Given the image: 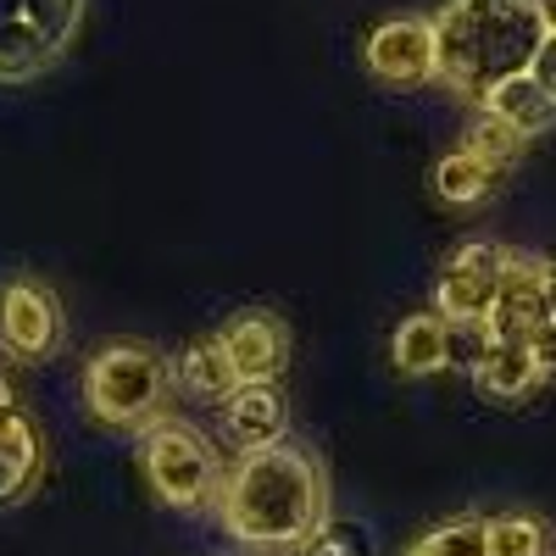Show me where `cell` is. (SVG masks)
Returning a JSON list of instances; mask_svg holds the SVG:
<instances>
[{"label": "cell", "mask_w": 556, "mask_h": 556, "mask_svg": "<svg viewBox=\"0 0 556 556\" xmlns=\"http://www.w3.org/2000/svg\"><path fill=\"white\" fill-rule=\"evenodd\" d=\"M440 45V89L484 106L506 78L529 73L545 23L534 0H445L429 17Z\"/></svg>", "instance_id": "obj_2"}, {"label": "cell", "mask_w": 556, "mask_h": 556, "mask_svg": "<svg viewBox=\"0 0 556 556\" xmlns=\"http://www.w3.org/2000/svg\"><path fill=\"white\" fill-rule=\"evenodd\" d=\"M217 345L235 362L240 384H278V374L290 367V323L267 306H245L217 329Z\"/></svg>", "instance_id": "obj_8"}, {"label": "cell", "mask_w": 556, "mask_h": 556, "mask_svg": "<svg viewBox=\"0 0 556 556\" xmlns=\"http://www.w3.org/2000/svg\"><path fill=\"white\" fill-rule=\"evenodd\" d=\"M551 529L534 513H495L484 518V556H545Z\"/></svg>", "instance_id": "obj_18"}, {"label": "cell", "mask_w": 556, "mask_h": 556, "mask_svg": "<svg viewBox=\"0 0 556 556\" xmlns=\"http://www.w3.org/2000/svg\"><path fill=\"white\" fill-rule=\"evenodd\" d=\"M62 351V301L34 273L0 285V356L12 362H51Z\"/></svg>", "instance_id": "obj_5"}, {"label": "cell", "mask_w": 556, "mask_h": 556, "mask_svg": "<svg viewBox=\"0 0 556 556\" xmlns=\"http://www.w3.org/2000/svg\"><path fill=\"white\" fill-rule=\"evenodd\" d=\"M23 17V0H0V23H17Z\"/></svg>", "instance_id": "obj_28"}, {"label": "cell", "mask_w": 556, "mask_h": 556, "mask_svg": "<svg viewBox=\"0 0 556 556\" xmlns=\"http://www.w3.org/2000/svg\"><path fill=\"white\" fill-rule=\"evenodd\" d=\"M429 184H434V195H440L445 206H479V201L495 195L501 167L479 162L473 151H451V156L434 162V178H429Z\"/></svg>", "instance_id": "obj_16"}, {"label": "cell", "mask_w": 556, "mask_h": 556, "mask_svg": "<svg viewBox=\"0 0 556 556\" xmlns=\"http://www.w3.org/2000/svg\"><path fill=\"white\" fill-rule=\"evenodd\" d=\"M217 412H223L228 445H235L240 456L290 440V412H285V395H278V384H240Z\"/></svg>", "instance_id": "obj_11"}, {"label": "cell", "mask_w": 556, "mask_h": 556, "mask_svg": "<svg viewBox=\"0 0 556 556\" xmlns=\"http://www.w3.org/2000/svg\"><path fill=\"white\" fill-rule=\"evenodd\" d=\"M484 112H495L501 123H513L523 139H534V134H545V128H556V101L545 96V89L529 78V73H518V78H506L495 96L484 101Z\"/></svg>", "instance_id": "obj_15"}, {"label": "cell", "mask_w": 556, "mask_h": 556, "mask_svg": "<svg viewBox=\"0 0 556 556\" xmlns=\"http://www.w3.org/2000/svg\"><path fill=\"white\" fill-rule=\"evenodd\" d=\"M301 556H379V545L362 518H323V529L301 545Z\"/></svg>", "instance_id": "obj_22"}, {"label": "cell", "mask_w": 556, "mask_h": 556, "mask_svg": "<svg viewBox=\"0 0 556 556\" xmlns=\"http://www.w3.org/2000/svg\"><path fill=\"white\" fill-rule=\"evenodd\" d=\"M495 351V334H490V317H473V323H445V356L451 367H462V374H479L484 356Z\"/></svg>", "instance_id": "obj_23"}, {"label": "cell", "mask_w": 556, "mask_h": 556, "mask_svg": "<svg viewBox=\"0 0 556 556\" xmlns=\"http://www.w3.org/2000/svg\"><path fill=\"white\" fill-rule=\"evenodd\" d=\"M62 51L39 39V28H28L23 17L17 23H0V84H28L51 67Z\"/></svg>", "instance_id": "obj_17"}, {"label": "cell", "mask_w": 556, "mask_h": 556, "mask_svg": "<svg viewBox=\"0 0 556 556\" xmlns=\"http://www.w3.org/2000/svg\"><path fill=\"white\" fill-rule=\"evenodd\" d=\"M45 479V434L34 424V412H23L17 401L0 406V513L23 506Z\"/></svg>", "instance_id": "obj_10"}, {"label": "cell", "mask_w": 556, "mask_h": 556, "mask_svg": "<svg viewBox=\"0 0 556 556\" xmlns=\"http://www.w3.org/2000/svg\"><path fill=\"white\" fill-rule=\"evenodd\" d=\"M545 312L556 317V262H545Z\"/></svg>", "instance_id": "obj_26"}, {"label": "cell", "mask_w": 556, "mask_h": 556, "mask_svg": "<svg viewBox=\"0 0 556 556\" xmlns=\"http://www.w3.org/2000/svg\"><path fill=\"white\" fill-rule=\"evenodd\" d=\"M462 151H473V156L490 162V167H513V162L529 151V139H523L513 123H501L495 112L479 106V117L468 123V139H462Z\"/></svg>", "instance_id": "obj_19"}, {"label": "cell", "mask_w": 556, "mask_h": 556, "mask_svg": "<svg viewBox=\"0 0 556 556\" xmlns=\"http://www.w3.org/2000/svg\"><path fill=\"white\" fill-rule=\"evenodd\" d=\"M212 513L228 529V540L240 545L301 551L329 518V479H323V462L306 445L285 440V445L235 456V468H223Z\"/></svg>", "instance_id": "obj_1"}, {"label": "cell", "mask_w": 556, "mask_h": 556, "mask_svg": "<svg viewBox=\"0 0 556 556\" xmlns=\"http://www.w3.org/2000/svg\"><path fill=\"white\" fill-rule=\"evenodd\" d=\"M529 78L545 89V96L556 101V34H545L540 39V51H534V62H529Z\"/></svg>", "instance_id": "obj_25"}, {"label": "cell", "mask_w": 556, "mask_h": 556, "mask_svg": "<svg viewBox=\"0 0 556 556\" xmlns=\"http://www.w3.org/2000/svg\"><path fill=\"white\" fill-rule=\"evenodd\" d=\"M529 345V356H534V374H540V384H556V317H545L540 329L523 340Z\"/></svg>", "instance_id": "obj_24"}, {"label": "cell", "mask_w": 556, "mask_h": 556, "mask_svg": "<svg viewBox=\"0 0 556 556\" xmlns=\"http://www.w3.org/2000/svg\"><path fill=\"white\" fill-rule=\"evenodd\" d=\"M139 468H146V484L162 506L173 513H206L223 490V462H217V445L178 424V417H162V424L146 429L139 440Z\"/></svg>", "instance_id": "obj_4"}, {"label": "cell", "mask_w": 556, "mask_h": 556, "mask_svg": "<svg viewBox=\"0 0 556 556\" xmlns=\"http://www.w3.org/2000/svg\"><path fill=\"white\" fill-rule=\"evenodd\" d=\"M390 362L401 379H434L451 367L445 356V317L440 312H412L401 329L390 334Z\"/></svg>", "instance_id": "obj_13"}, {"label": "cell", "mask_w": 556, "mask_h": 556, "mask_svg": "<svg viewBox=\"0 0 556 556\" xmlns=\"http://www.w3.org/2000/svg\"><path fill=\"white\" fill-rule=\"evenodd\" d=\"M173 384L190 395V401L223 406L228 395L240 390V374H235V362H228V351L217 345V334H206V340H190V345L178 351V362H173Z\"/></svg>", "instance_id": "obj_12"}, {"label": "cell", "mask_w": 556, "mask_h": 556, "mask_svg": "<svg viewBox=\"0 0 556 556\" xmlns=\"http://www.w3.org/2000/svg\"><path fill=\"white\" fill-rule=\"evenodd\" d=\"M84 412L101 429L123 434H146L151 424L167 417L173 395V362L146 345V340H106L96 356L84 362Z\"/></svg>", "instance_id": "obj_3"}, {"label": "cell", "mask_w": 556, "mask_h": 556, "mask_svg": "<svg viewBox=\"0 0 556 556\" xmlns=\"http://www.w3.org/2000/svg\"><path fill=\"white\" fill-rule=\"evenodd\" d=\"M540 7V23H545V34H556V0H534Z\"/></svg>", "instance_id": "obj_27"}, {"label": "cell", "mask_w": 556, "mask_h": 556, "mask_svg": "<svg viewBox=\"0 0 556 556\" xmlns=\"http://www.w3.org/2000/svg\"><path fill=\"white\" fill-rule=\"evenodd\" d=\"M84 7L89 0H23V23L39 28V39L51 45V51H67L84 28Z\"/></svg>", "instance_id": "obj_21"}, {"label": "cell", "mask_w": 556, "mask_h": 556, "mask_svg": "<svg viewBox=\"0 0 556 556\" xmlns=\"http://www.w3.org/2000/svg\"><path fill=\"white\" fill-rule=\"evenodd\" d=\"M545 317H551V312H545V256L506 251L501 285H495V306H490V334H495V345H523Z\"/></svg>", "instance_id": "obj_9"}, {"label": "cell", "mask_w": 556, "mask_h": 556, "mask_svg": "<svg viewBox=\"0 0 556 556\" xmlns=\"http://www.w3.org/2000/svg\"><path fill=\"white\" fill-rule=\"evenodd\" d=\"M362 62L379 84L390 89H417V84H440V45L429 17H390L367 34Z\"/></svg>", "instance_id": "obj_7"}, {"label": "cell", "mask_w": 556, "mask_h": 556, "mask_svg": "<svg viewBox=\"0 0 556 556\" xmlns=\"http://www.w3.org/2000/svg\"><path fill=\"white\" fill-rule=\"evenodd\" d=\"M0 406H12V384H7V374H0Z\"/></svg>", "instance_id": "obj_29"}, {"label": "cell", "mask_w": 556, "mask_h": 556, "mask_svg": "<svg viewBox=\"0 0 556 556\" xmlns=\"http://www.w3.org/2000/svg\"><path fill=\"white\" fill-rule=\"evenodd\" d=\"M401 556H484V518H445L417 534Z\"/></svg>", "instance_id": "obj_20"}, {"label": "cell", "mask_w": 556, "mask_h": 556, "mask_svg": "<svg viewBox=\"0 0 556 556\" xmlns=\"http://www.w3.org/2000/svg\"><path fill=\"white\" fill-rule=\"evenodd\" d=\"M534 384H540V374H534L529 345H495V351L484 356V367L473 374V390H479V401H490V406H518V401H529Z\"/></svg>", "instance_id": "obj_14"}, {"label": "cell", "mask_w": 556, "mask_h": 556, "mask_svg": "<svg viewBox=\"0 0 556 556\" xmlns=\"http://www.w3.org/2000/svg\"><path fill=\"white\" fill-rule=\"evenodd\" d=\"M501 267H506V245L495 240H462L440 278H434V306L445 323H473V317H490L495 306V285H501Z\"/></svg>", "instance_id": "obj_6"}]
</instances>
